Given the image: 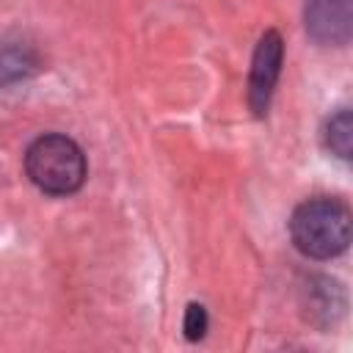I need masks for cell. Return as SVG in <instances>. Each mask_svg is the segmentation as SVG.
I'll return each mask as SVG.
<instances>
[{
    "instance_id": "1",
    "label": "cell",
    "mask_w": 353,
    "mask_h": 353,
    "mask_svg": "<svg viewBox=\"0 0 353 353\" xmlns=\"http://www.w3.org/2000/svg\"><path fill=\"white\" fill-rule=\"evenodd\" d=\"M292 245L309 259H334L350 243V207L331 196L306 199L290 218Z\"/></svg>"
},
{
    "instance_id": "2",
    "label": "cell",
    "mask_w": 353,
    "mask_h": 353,
    "mask_svg": "<svg viewBox=\"0 0 353 353\" xmlns=\"http://www.w3.org/2000/svg\"><path fill=\"white\" fill-rule=\"evenodd\" d=\"M25 174L39 190L50 196H69L85 182V154L69 135L47 132L28 146Z\"/></svg>"
},
{
    "instance_id": "3",
    "label": "cell",
    "mask_w": 353,
    "mask_h": 353,
    "mask_svg": "<svg viewBox=\"0 0 353 353\" xmlns=\"http://www.w3.org/2000/svg\"><path fill=\"white\" fill-rule=\"evenodd\" d=\"M281 61H284V41L279 30H265L262 39L256 41L254 58H251V72H248V105L254 116H265L281 74Z\"/></svg>"
},
{
    "instance_id": "4",
    "label": "cell",
    "mask_w": 353,
    "mask_h": 353,
    "mask_svg": "<svg viewBox=\"0 0 353 353\" xmlns=\"http://www.w3.org/2000/svg\"><path fill=\"white\" fill-rule=\"evenodd\" d=\"M306 33L325 47H345L353 33V0H306Z\"/></svg>"
},
{
    "instance_id": "5",
    "label": "cell",
    "mask_w": 353,
    "mask_h": 353,
    "mask_svg": "<svg viewBox=\"0 0 353 353\" xmlns=\"http://www.w3.org/2000/svg\"><path fill=\"white\" fill-rule=\"evenodd\" d=\"M39 69V55L25 44L0 47V88L28 80Z\"/></svg>"
},
{
    "instance_id": "6",
    "label": "cell",
    "mask_w": 353,
    "mask_h": 353,
    "mask_svg": "<svg viewBox=\"0 0 353 353\" xmlns=\"http://www.w3.org/2000/svg\"><path fill=\"white\" fill-rule=\"evenodd\" d=\"M323 143L339 160H350V152H353V116H350L347 108H339L334 116H328V121L323 127Z\"/></svg>"
},
{
    "instance_id": "7",
    "label": "cell",
    "mask_w": 353,
    "mask_h": 353,
    "mask_svg": "<svg viewBox=\"0 0 353 353\" xmlns=\"http://www.w3.org/2000/svg\"><path fill=\"white\" fill-rule=\"evenodd\" d=\"M207 309L201 306V303H188V309H185V323H182V328H185V336L190 339V342H199L204 334H207Z\"/></svg>"
}]
</instances>
